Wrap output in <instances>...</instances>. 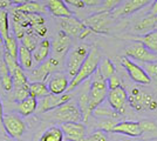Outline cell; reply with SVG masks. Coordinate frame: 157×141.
<instances>
[{
	"label": "cell",
	"mask_w": 157,
	"mask_h": 141,
	"mask_svg": "<svg viewBox=\"0 0 157 141\" xmlns=\"http://www.w3.org/2000/svg\"><path fill=\"white\" fill-rule=\"evenodd\" d=\"M101 64V52L98 49V46L93 45L90 47V51H89V54L87 55L86 60L83 61L82 66L80 68V71L78 72V74L73 78L71 80V84H69V87H68V91H74L76 87H78L80 85H82L85 81H87L88 79L92 78V75L96 71H98V66Z\"/></svg>",
	"instance_id": "cell-1"
},
{
	"label": "cell",
	"mask_w": 157,
	"mask_h": 141,
	"mask_svg": "<svg viewBox=\"0 0 157 141\" xmlns=\"http://www.w3.org/2000/svg\"><path fill=\"white\" fill-rule=\"evenodd\" d=\"M108 93H109V88L107 79L101 74L98 68V71L92 75L89 85V100H90L92 112H94L95 108L107 100Z\"/></svg>",
	"instance_id": "cell-2"
},
{
	"label": "cell",
	"mask_w": 157,
	"mask_h": 141,
	"mask_svg": "<svg viewBox=\"0 0 157 141\" xmlns=\"http://www.w3.org/2000/svg\"><path fill=\"white\" fill-rule=\"evenodd\" d=\"M128 102L131 108L137 112L142 111H156L157 100L152 94L143 92L138 87H132L128 95Z\"/></svg>",
	"instance_id": "cell-3"
},
{
	"label": "cell",
	"mask_w": 157,
	"mask_h": 141,
	"mask_svg": "<svg viewBox=\"0 0 157 141\" xmlns=\"http://www.w3.org/2000/svg\"><path fill=\"white\" fill-rule=\"evenodd\" d=\"M89 51H90V47L88 45L80 44L74 47L72 51L68 52L66 57V68H67V73L69 75V78L73 79L78 74L87 55L89 54Z\"/></svg>",
	"instance_id": "cell-4"
},
{
	"label": "cell",
	"mask_w": 157,
	"mask_h": 141,
	"mask_svg": "<svg viewBox=\"0 0 157 141\" xmlns=\"http://www.w3.org/2000/svg\"><path fill=\"white\" fill-rule=\"evenodd\" d=\"M51 116L55 121L65 123V122H76L82 120V113L76 102L72 100L66 102L58 108L51 111Z\"/></svg>",
	"instance_id": "cell-5"
},
{
	"label": "cell",
	"mask_w": 157,
	"mask_h": 141,
	"mask_svg": "<svg viewBox=\"0 0 157 141\" xmlns=\"http://www.w3.org/2000/svg\"><path fill=\"white\" fill-rule=\"evenodd\" d=\"M2 126L8 136L13 139H20L27 129L21 115L17 113H5L2 118Z\"/></svg>",
	"instance_id": "cell-6"
},
{
	"label": "cell",
	"mask_w": 157,
	"mask_h": 141,
	"mask_svg": "<svg viewBox=\"0 0 157 141\" xmlns=\"http://www.w3.org/2000/svg\"><path fill=\"white\" fill-rule=\"evenodd\" d=\"M72 99H73V94L67 93V92L63 94L49 93L39 99L36 112H39L41 114L47 113V112H51V111L58 108L59 106H61V105H63L66 102L71 101Z\"/></svg>",
	"instance_id": "cell-7"
},
{
	"label": "cell",
	"mask_w": 157,
	"mask_h": 141,
	"mask_svg": "<svg viewBox=\"0 0 157 141\" xmlns=\"http://www.w3.org/2000/svg\"><path fill=\"white\" fill-rule=\"evenodd\" d=\"M120 61H121V65L124 67L128 75L130 76V79L134 82H136L138 85H150L151 84L150 76L147 74L144 68L141 67L137 64H135L132 60H130V58L121 57Z\"/></svg>",
	"instance_id": "cell-8"
},
{
	"label": "cell",
	"mask_w": 157,
	"mask_h": 141,
	"mask_svg": "<svg viewBox=\"0 0 157 141\" xmlns=\"http://www.w3.org/2000/svg\"><path fill=\"white\" fill-rule=\"evenodd\" d=\"M61 65V60L51 57L44 62H41L35 69H33L31 73L28 74V79L33 81H47L49 75L54 73Z\"/></svg>",
	"instance_id": "cell-9"
},
{
	"label": "cell",
	"mask_w": 157,
	"mask_h": 141,
	"mask_svg": "<svg viewBox=\"0 0 157 141\" xmlns=\"http://www.w3.org/2000/svg\"><path fill=\"white\" fill-rule=\"evenodd\" d=\"M125 57L134 59L140 62H151V61H157V54L151 52L149 48L144 46L142 42L135 41L124 49Z\"/></svg>",
	"instance_id": "cell-10"
},
{
	"label": "cell",
	"mask_w": 157,
	"mask_h": 141,
	"mask_svg": "<svg viewBox=\"0 0 157 141\" xmlns=\"http://www.w3.org/2000/svg\"><path fill=\"white\" fill-rule=\"evenodd\" d=\"M155 0H124L118 7L113 10L110 13L113 18H121L128 17L130 14L138 12L140 10L144 8L148 5H151Z\"/></svg>",
	"instance_id": "cell-11"
},
{
	"label": "cell",
	"mask_w": 157,
	"mask_h": 141,
	"mask_svg": "<svg viewBox=\"0 0 157 141\" xmlns=\"http://www.w3.org/2000/svg\"><path fill=\"white\" fill-rule=\"evenodd\" d=\"M110 12H105V11H100L98 13L93 14L90 17H88L85 20V24L88 27H90L94 33L98 34H107L108 32V26L111 21Z\"/></svg>",
	"instance_id": "cell-12"
},
{
	"label": "cell",
	"mask_w": 157,
	"mask_h": 141,
	"mask_svg": "<svg viewBox=\"0 0 157 141\" xmlns=\"http://www.w3.org/2000/svg\"><path fill=\"white\" fill-rule=\"evenodd\" d=\"M107 101L118 114H125L127 105L129 102H128V93L122 86L115 88V89H110L108 93V96H107Z\"/></svg>",
	"instance_id": "cell-13"
},
{
	"label": "cell",
	"mask_w": 157,
	"mask_h": 141,
	"mask_svg": "<svg viewBox=\"0 0 157 141\" xmlns=\"http://www.w3.org/2000/svg\"><path fill=\"white\" fill-rule=\"evenodd\" d=\"M71 45H72L71 35H68L66 32H63L61 29L59 33L56 34V37L54 38V40L52 42V49H53L52 57L62 61L67 57L68 52H69Z\"/></svg>",
	"instance_id": "cell-14"
},
{
	"label": "cell",
	"mask_w": 157,
	"mask_h": 141,
	"mask_svg": "<svg viewBox=\"0 0 157 141\" xmlns=\"http://www.w3.org/2000/svg\"><path fill=\"white\" fill-rule=\"evenodd\" d=\"M62 132L65 134V139L67 141H85L86 126L81 121L76 122H65L61 125Z\"/></svg>",
	"instance_id": "cell-15"
},
{
	"label": "cell",
	"mask_w": 157,
	"mask_h": 141,
	"mask_svg": "<svg viewBox=\"0 0 157 141\" xmlns=\"http://www.w3.org/2000/svg\"><path fill=\"white\" fill-rule=\"evenodd\" d=\"M47 86L49 92L53 94H63L68 91L69 87V80L67 78V75H65L61 72H54L49 75V78L46 81Z\"/></svg>",
	"instance_id": "cell-16"
},
{
	"label": "cell",
	"mask_w": 157,
	"mask_h": 141,
	"mask_svg": "<svg viewBox=\"0 0 157 141\" xmlns=\"http://www.w3.org/2000/svg\"><path fill=\"white\" fill-rule=\"evenodd\" d=\"M60 26H61V29L68 35L78 38L81 32L86 28V24L85 21L78 20V18L72 15L67 18H60Z\"/></svg>",
	"instance_id": "cell-17"
},
{
	"label": "cell",
	"mask_w": 157,
	"mask_h": 141,
	"mask_svg": "<svg viewBox=\"0 0 157 141\" xmlns=\"http://www.w3.org/2000/svg\"><path fill=\"white\" fill-rule=\"evenodd\" d=\"M111 133L127 135L130 138H138L143 134V129L141 127L140 122L136 121H118L113 128Z\"/></svg>",
	"instance_id": "cell-18"
},
{
	"label": "cell",
	"mask_w": 157,
	"mask_h": 141,
	"mask_svg": "<svg viewBox=\"0 0 157 141\" xmlns=\"http://www.w3.org/2000/svg\"><path fill=\"white\" fill-rule=\"evenodd\" d=\"M47 11L52 14L53 17L56 18H67V17H72L73 12L69 10V7L67 6L63 0H47Z\"/></svg>",
	"instance_id": "cell-19"
},
{
	"label": "cell",
	"mask_w": 157,
	"mask_h": 141,
	"mask_svg": "<svg viewBox=\"0 0 157 141\" xmlns=\"http://www.w3.org/2000/svg\"><path fill=\"white\" fill-rule=\"evenodd\" d=\"M90 82V80H89ZM86 84V88L80 93L78 99V105L80 107V111L82 113V121L87 122L88 119L90 118V115L93 114L92 109H90V100H89V85L90 84Z\"/></svg>",
	"instance_id": "cell-20"
},
{
	"label": "cell",
	"mask_w": 157,
	"mask_h": 141,
	"mask_svg": "<svg viewBox=\"0 0 157 141\" xmlns=\"http://www.w3.org/2000/svg\"><path fill=\"white\" fill-rule=\"evenodd\" d=\"M36 109H38V100L32 95L15 104V111L21 116H29L34 112H36Z\"/></svg>",
	"instance_id": "cell-21"
},
{
	"label": "cell",
	"mask_w": 157,
	"mask_h": 141,
	"mask_svg": "<svg viewBox=\"0 0 157 141\" xmlns=\"http://www.w3.org/2000/svg\"><path fill=\"white\" fill-rule=\"evenodd\" d=\"M125 39L142 42L147 48L150 49L151 52L157 54V29H154V31L148 32L145 34L136 35V37H125Z\"/></svg>",
	"instance_id": "cell-22"
},
{
	"label": "cell",
	"mask_w": 157,
	"mask_h": 141,
	"mask_svg": "<svg viewBox=\"0 0 157 141\" xmlns=\"http://www.w3.org/2000/svg\"><path fill=\"white\" fill-rule=\"evenodd\" d=\"M157 26V15L149 13L147 17L142 18L141 20H138L134 25V32L138 34H145L148 32H151L154 29H156Z\"/></svg>",
	"instance_id": "cell-23"
},
{
	"label": "cell",
	"mask_w": 157,
	"mask_h": 141,
	"mask_svg": "<svg viewBox=\"0 0 157 141\" xmlns=\"http://www.w3.org/2000/svg\"><path fill=\"white\" fill-rule=\"evenodd\" d=\"M51 41L45 39V40H42L41 42H39V45L38 47L33 51V59L34 61H36V62H44L45 60L48 59V57H49V51H51Z\"/></svg>",
	"instance_id": "cell-24"
},
{
	"label": "cell",
	"mask_w": 157,
	"mask_h": 141,
	"mask_svg": "<svg viewBox=\"0 0 157 141\" xmlns=\"http://www.w3.org/2000/svg\"><path fill=\"white\" fill-rule=\"evenodd\" d=\"M18 61H19L20 66L24 69H31L33 66V61H34L32 51H29L24 45H20L19 53H18Z\"/></svg>",
	"instance_id": "cell-25"
},
{
	"label": "cell",
	"mask_w": 157,
	"mask_h": 141,
	"mask_svg": "<svg viewBox=\"0 0 157 141\" xmlns=\"http://www.w3.org/2000/svg\"><path fill=\"white\" fill-rule=\"evenodd\" d=\"M93 115H95L96 118H101V119H105V118H111V119H116V120L122 116L121 114H118L117 112L111 107L110 105H109V106H103V102L94 109Z\"/></svg>",
	"instance_id": "cell-26"
},
{
	"label": "cell",
	"mask_w": 157,
	"mask_h": 141,
	"mask_svg": "<svg viewBox=\"0 0 157 141\" xmlns=\"http://www.w3.org/2000/svg\"><path fill=\"white\" fill-rule=\"evenodd\" d=\"M49 93L51 92L45 81H32L29 85V94L36 99H40Z\"/></svg>",
	"instance_id": "cell-27"
},
{
	"label": "cell",
	"mask_w": 157,
	"mask_h": 141,
	"mask_svg": "<svg viewBox=\"0 0 157 141\" xmlns=\"http://www.w3.org/2000/svg\"><path fill=\"white\" fill-rule=\"evenodd\" d=\"M17 10H19L21 12H25V13H44L46 12L47 7H45L44 5H41L38 1H33L29 0L22 5H18V6H14Z\"/></svg>",
	"instance_id": "cell-28"
},
{
	"label": "cell",
	"mask_w": 157,
	"mask_h": 141,
	"mask_svg": "<svg viewBox=\"0 0 157 141\" xmlns=\"http://www.w3.org/2000/svg\"><path fill=\"white\" fill-rule=\"evenodd\" d=\"M13 76V88H20V87H26L29 88V79L26 75V73L24 72V68L19 66L15 69V72L12 74Z\"/></svg>",
	"instance_id": "cell-29"
},
{
	"label": "cell",
	"mask_w": 157,
	"mask_h": 141,
	"mask_svg": "<svg viewBox=\"0 0 157 141\" xmlns=\"http://www.w3.org/2000/svg\"><path fill=\"white\" fill-rule=\"evenodd\" d=\"M65 134L62 132L61 126H53L49 127L46 132L42 134L40 141H63Z\"/></svg>",
	"instance_id": "cell-30"
},
{
	"label": "cell",
	"mask_w": 157,
	"mask_h": 141,
	"mask_svg": "<svg viewBox=\"0 0 157 141\" xmlns=\"http://www.w3.org/2000/svg\"><path fill=\"white\" fill-rule=\"evenodd\" d=\"M39 38L40 37H38L36 34L33 32L32 28H28L26 34L24 35V38L20 41H21V45H24V46L27 47L29 51L33 52V51L38 47V45H39Z\"/></svg>",
	"instance_id": "cell-31"
},
{
	"label": "cell",
	"mask_w": 157,
	"mask_h": 141,
	"mask_svg": "<svg viewBox=\"0 0 157 141\" xmlns=\"http://www.w3.org/2000/svg\"><path fill=\"white\" fill-rule=\"evenodd\" d=\"M98 71L101 72V74L105 76V79H109L111 75L116 73V68H115V65L113 64V61L110 59H105V60L101 61L100 66H98Z\"/></svg>",
	"instance_id": "cell-32"
},
{
	"label": "cell",
	"mask_w": 157,
	"mask_h": 141,
	"mask_svg": "<svg viewBox=\"0 0 157 141\" xmlns=\"http://www.w3.org/2000/svg\"><path fill=\"white\" fill-rule=\"evenodd\" d=\"M0 32L2 34L4 40L10 37V21H8V12L5 10H0Z\"/></svg>",
	"instance_id": "cell-33"
},
{
	"label": "cell",
	"mask_w": 157,
	"mask_h": 141,
	"mask_svg": "<svg viewBox=\"0 0 157 141\" xmlns=\"http://www.w3.org/2000/svg\"><path fill=\"white\" fill-rule=\"evenodd\" d=\"M5 42V49H6L11 55H13L14 58L18 59V53H19V45L17 42V38L13 35L7 37L6 39L4 40Z\"/></svg>",
	"instance_id": "cell-34"
},
{
	"label": "cell",
	"mask_w": 157,
	"mask_h": 141,
	"mask_svg": "<svg viewBox=\"0 0 157 141\" xmlns=\"http://www.w3.org/2000/svg\"><path fill=\"white\" fill-rule=\"evenodd\" d=\"M4 60H5V62H6L7 67H8V69H10L11 74H13L14 72H15V69L20 66L18 59H17V58H14L13 55H11L7 51L4 52Z\"/></svg>",
	"instance_id": "cell-35"
},
{
	"label": "cell",
	"mask_w": 157,
	"mask_h": 141,
	"mask_svg": "<svg viewBox=\"0 0 157 141\" xmlns=\"http://www.w3.org/2000/svg\"><path fill=\"white\" fill-rule=\"evenodd\" d=\"M144 71L150 76L151 81L157 82V61H151V62H143Z\"/></svg>",
	"instance_id": "cell-36"
},
{
	"label": "cell",
	"mask_w": 157,
	"mask_h": 141,
	"mask_svg": "<svg viewBox=\"0 0 157 141\" xmlns=\"http://www.w3.org/2000/svg\"><path fill=\"white\" fill-rule=\"evenodd\" d=\"M118 121L116 119H111V118H105L102 119L101 122H98V127L102 131H105L107 133H111L113 132V128L115 127V125L117 123Z\"/></svg>",
	"instance_id": "cell-37"
},
{
	"label": "cell",
	"mask_w": 157,
	"mask_h": 141,
	"mask_svg": "<svg viewBox=\"0 0 157 141\" xmlns=\"http://www.w3.org/2000/svg\"><path fill=\"white\" fill-rule=\"evenodd\" d=\"M13 94H12V98L15 102L18 101H21L24 99H26L27 96H29V88L26 87H20V88H13Z\"/></svg>",
	"instance_id": "cell-38"
},
{
	"label": "cell",
	"mask_w": 157,
	"mask_h": 141,
	"mask_svg": "<svg viewBox=\"0 0 157 141\" xmlns=\"http://www.w3.org/2000/svg\"><path fill=\"white\" fill-rule=\"evenodd\" d=\"M85 141H109V136H108L107 132L102 131V129H98L90 135H88Z\"/></svg>",
	"instance_id": "cell-39"
},
{
	"label": "cell",
	"mask_w": 157,
	"mask_h": 141,
	"mask_svg": "<svg viewBox=\"0 0 157 141\" xmlns=\"http://www.w3.org/2000/svg\"><path fill=\"white\" fill-rule=\"evenodd\" d=\"M124 0H102V10L105 12H111L113 10H115L118 7Z\"/></svg>",
	"instance_id": "cell-40"
},
{
	"label": "cell",
	"mask_w": 157,
	"mask_h": 141,
	"mask_svg": "<svg viewBox=\"0 0 157 141\" xmlns=\"http://www.w3.org/2000/svg\"><path fill=\"white\" fill-rule=\"evenodd\" d=\"M12 26H13L14 37H15L17 39L21 40V39L24 38V35L26 34L27 29L24 26H22L20 22H18V21H14V20H12Z\"/></svg>",
	"instance_id": "cell-41"
},
{
	"label": "cell",
	"mask_w": 157,
	"mask_h": 141,
	"mask_svg": "<svg viewBox=\"0 0 157 141\" xmlns=\"http://www.w3.org/2000/svg\"><path fill=\"white\" fill-rule=\"evenodd\" d=\"M140 125L143 129V133H151L157 132V123L152 120H142L140 121Z\"/></svg>",
	"instance_id": "cell-42"
},
{
	"label": "cell",
	"mask_w": 157,
	"mask_h": 141,
	"mask_svg": "<svg viewBox=\"0 0 157 141\" xmlns=\"http://www.w3.org/2000/svg\"><path fill=\"white\" fill-rule=\"evenodd\" d=\"M107 84H108V88H109V91H110V89H115V88H118V87H121V86H122V85H121V79L118 78L116 74L111 75L109 79H107Z\"/></svg>",
	"instance_id": "cell-43"
},
{
	"label": "cell",
	"mask_w": 157,
	"mask_h": 141,
	"mask_svg": "<svg viewBox=\"0 0 157 141\" xmlns=\"http://www.w3.org/2000/svg\"><path fill=\"white\" fill-rule=\"evenodd\" d=\"M32 29L33 32L40 38H45L47 35V31H48L46 24H40V25H36V26H33Z\"/></svg>",
	"instance_id": "cell-44"
},
{
	"label": "cell",
	"mask_w": 157,
	"mask_h": 141,
	"mask_svg": "<svg viewBox=\"0 0 157 141\" xmlns=\"http://www.w3.org/2000/svg\"><path fill=\"white\" fill-rule=\"evenodd\" d=\"M63 1L67 5L75 7V8H83V7H86L83 0H63Z\"/></svg>",
	"instance_id": "cell-45"
},
{
	"label": "cell",
	"mask_w": 157,
	"mask_h": 141,
	"mask_svg": "<svg viewBox=\"0 0 157 141\" xmlns=\"http://www.w3.org/2000/svg\"><path fill=\"white\" fill-rule=\"evenodd\" d=\"M85 5L87 7H95L98 5H102V0H83Z\"/></svg>",
	"instance_id": "cell-46"
},
{
	"label": "cell",
	"mask_w": 157,
	"mask_h": 141,
	"mask_svg": "<svg viewBox=\"0 0 157 141\" xmlns=\"http://www.w3.org/2000/svg\"><path fill=\"white\" fill-rule=\"evenodd\" d=\"M11 5H12V2L10 0H0V10H5Z\"/></svg>",
	"instance_id": "cell-47"
},
{
	"label": "cell",
	"mask_w": 157,
	"mask_h": 141,
	"mask_svg": "<svg viewBox=\"0 0 157 141\" xmlns=\"http://www.w3.org/2000/svg\"><path fill=\"white\" fill-rule=\"evenodd\" d=\"M151 14H155L157 15V0H155L152 4H151V10H150Z\"/></svg>",
	"instance_id": "cell-48"
},
{
	"label": "cell",
	"mask_w": 157,
	"mask_h": 141,
	"mask_svg": "<svg viewBox=\"0 0 157 141\" xmlns=\"http://www.w3.org/2000/svg\"><path fill=\"white\" fill-rule=\"evenodd\" d=\"M11 2H12V5H15V6H18V5H22V4H25L27 1H29V0H10Z\"/></svg>",
	"instance_id": "cell-49"
},
{
	"label": "cell",
	"mask_w": 157,
	"mask_h": 141,
	"mask_svg": "<svg viewBox=\"0 0 157 141\" xmlns=\"http://www.w3.org/2000/svg\"><path fill=\"white\" fill-rule=\"evenodd\" d=\"M2 118H4V111H2V104H1V100H0V129L4 127L2 126Z\"/></svg>",
	"instance_id": "cell-50"
},
{
	"label": "cell",
	"mask_w": 157,
	"mask_h": 141,
	"mask_svg": "<svg viewBox=\"0 0 157 141\" xmlns=\"http://www.w3.org/2000/svg\"><path fill=\"white\" fill-rule=\"evenodd\" d=\"M2 61H4V57H2V54H1V52H0V66H1Z\"/></svg>",
	"instance_id": "cell-51"
},
{
	"label": "cell",
	"mask_w": 157,
	"mask_h": 141,
	"mask_svg": "<svg viewBox=\"0 0 157 141\" xmlns=\"http://www.w3.org/2000/svg\"><path fill=\"white\" fill-rule=\"evenodd\" d=\"M4 41V38H2V34H1V32H0V44Z\"/></svg>",
	"instance_id": "cell-52"
},
{
	"label": "cell",
	"mask_w": 157,
	"mask_h": 141,
	"mask_svg": "<svg viewBox=\"0 0 157 141\" xmlns=\"http://www.w3.org/2000/svg\"><path fill=\"white\" fill-rule=\"evenodd\" d=\"M156 29H157V26H156Z\"/></svg>",
	"instance_id": "cell-53"
}]
</instances>
